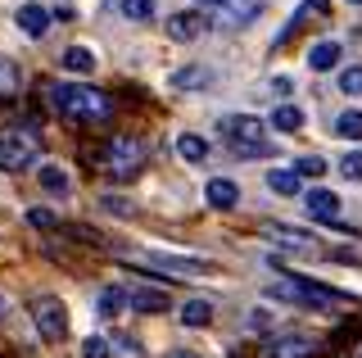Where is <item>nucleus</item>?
<instances>
[{"mask_svg": "<svg viewBox=\"0 0 362 358\" xmlns=\"http://www.w3.org/2000/svg\"><path fill=\"white\" fill-rule=\"evenodd\" d=\"M154 267H163V272H177V277H199V272H213L209 259H186V254H154L150 259Z\"/></svg>", "mask_w": 362, "mask_h": 358, "instance_id": "4468645a", "label": "nucleus"}, {"mask_svg": "<svg viewBox=\"0 0 362 358\" xmlns=\"http://www.w3.org/2000/svg\"><path fill=\"white\" fill-rule=\"evenodd\" d=\"M109 350H118L122 358H141V340H132V335H118V340H109Z\"/></svg>", "mask_w": 362, "mask_h": 358, "instance_id": "f704fd0d", "label": "nucleus"}, {"mask_svg": "<svg viewBox=\"0 0 362 358\" xmlns=\"http://www.w3.org/2000/svg\"><path fill=\"white\" fill-rule=\"evenodd\" d=\"M100 204H105L113 218H132V214H136V209H132V204H127V200H122V195H105V200H100Z\"/></svg>", "mask_w": 362, "mask_h": 358, "instance_id": "72a5a7b5", "label": "nucleus"}, {"mask_svg": "<svg viewBox=\"0 0 362 358\" xmlns=\"http://www.w3.org/2000/svg\"><path fill=\"white\" fill-rule=\"evenodd\" d=\"M163 358H199V354H195V350H168Z\"/></svg>", "mask_w": 362, "mask_h": 358, "instance_id": "58836bf2", "label": "nucleus"}, {"mask_svg": "<svg viewBox=\"0 0 362 358\" xmlns=\"http://www.w3.org/2000/svg\"><path fill=\"white\" fill-rule=\"evenodd\" d=\"M335 137H344V141H362V109H344V114L335 118Z\"/></svg>", "mask_w": 362, "mask_h": 358, "instance_id": "bb28decb", "label": "nucleus"}, {"mask_svg": "<svg viewBox=\"0 0 362 358\" xmlns=\"http://www.w3.org/2000/svg\"><path fill=\"white\" fill-rule=\"evenodd\" d=\"M145 141L141 137H109L105 150H100V173L109 177V182H132L136 173L145 168Z\"/></svg>", "mask_w": 362, "mask_h": 358, "instance_id": "7ed1b4c3", "label": "nucleus"}, {"mask_svg": "<svg viewBox=\"0 0 362 358\" xmlns=\"http://www.w3.org/2000/svg\"><path fill=\"white\" fill-rule=\"evenodd\" d=\"M349 5H362V0H349Z\"/></svg>", "mask_w": 362, "mask_h": 358, "instance_id": "79ce46f5", "label": "nucleus"}, {"mask_svg": "<svg viewBox=\"0 0 362 358\" xmlns=\"http://www.w3.org/2000/svg\"><path fill=\"white\" fill-rule=\"evenodd\" d=\"M82 358H113L109 354V335H86V340H82Z\"/></svg>", "mask_w": 362, "mask_h": 358, "instance_id": "7c9ffc66", "label": "nucleus"}, {"mask_svg": "<svg viewBox=\"0 0 362 358\" xmlns=\"http://www.w3.org/2000/svg\"><path fill=\"white\" fill-rule=\"evenodd\" d=\"M204 28H209V18L199 14V9H181V14H168V41H177V46H190V41L204 37Z\"/></svg>", "mask_w": 362, "mask_h": 358, "instance_id": "1a4fd4ad", "label": "nucleus"}, {"mask_svg": "<svg viewBox=\"0 0 362 358\" xmlns=\"http://www.w3.org/2000/svg\"><path fill=\"white\" fill-rule=\"evenodd\" d=\"M32 327H37V335L45 345H59L68 335V304L59 295H41L32 299Z\"/></svg>", "mask_w": 362, "mask_h": 358, "instance_id": "39448f33", "label": "nucleus"}, {"mask_svg": "<svg viewBox=\"0 0 362 358\" xmlns=\"http://www.w3.org/2000/svg\"><path fill=\"white\" fill-rule=\"evenodd\" d=\"M45 100L59 118H73V122H105L113 114L109 96L95 91V86H77V82H54L45 86Z\"/></svg>", "mask_w": 362, "mask_h": 358, "instance_id": "f257e3e1", "label": "nucleus"}, {"mask_svg": "<svg viewBox=\"0 0 362 358\" xmlns=\"http://www.w3.org/2000/svg\"><path fill=\"white\" fill-rule=\"evenodd\" d=\"M322 173H326L322 154H303V159H294V177H299V182H303V177H322Z\"/></svg>", "mask_w": 362, "mask_h": 358, "instance_id": "cd10ccee", "label": "nucleus"}, {"mask_svg": "<svg viewBox=\"0 0 362 358\" xmlns=\"http://www.w3.org/2000/svg\"><path fill=\"white\" fill-rule=\"evenodd\" d=\"M37 182H41L50 195H68V191H73V177H68L64 163H41V168H37Z\"/></svg>", "mask_w": 362, "mask_h": 358, "instance_id": "f3484780", "label": "nucleus"}, {"mask_svg": "<svg viewBox=\"0 0 362 358\" xmlns=\"http://www.w3.org/2000/svg\"><path fill=\"white\" fill-rule=\"evenodd\" d=\"M267 127H276V132H299L303 127V109L299 105H276L272 109V122Z\"/></svg>", "mask_w": 362, "mask_h": 358, "instance_id": "5701e85b", "label": "nucleus"}, {"mask_svg": "<svg viewBox=\"0 0 362 358\" xmlns=\"http://www.w3.org/2000/svg\"><path fill=\"white\" fill-rule=\"evenodd\" d=\"M204 200H209L213 209H235L240 204V186H235L231 177H213V182L204 186Z\"/></svg>", "mask_w": 362, "mask_h": 358, "instance_id": "2eb2a0df", "label": "nucleus"}, {"mask_svg": "<svg viewBox=\"0 0 362 358\" xmlns=\"http://www.w3.org/2000/svg\"><path fill=\"white\" fill-rule=\"evenodd\" d=\"M235 159H263V154H272V141H263V145H240V150H231Z\"/></svg>", "mask_w": 362, "mask_h": 358, "instance_id": "c9c22d12", "label": "nucleus"}, {"mask_svg": "<svg viewBox=\"0 0 362 358\" xmlns=\"http://www.w3.org/2000/svg\"><path fill=\"white\" fill-rule=\"evenodd\" d=\"M59 69L77 73V77L95 73V50H86V46H68V50H64V59H59Z\"/></svg>", "mask_w": 362, "mask_h": 358, "instance_id": "6ab92c4d", "label": "nucleus"}, {"mask_svg": "<svg viewBox=\"0 0 362 358\" xmlns=\"http://www.w3.org/2000/svg\"><path fill=\"white\" fill-rule=\"evenodd\" d=\"M308 9H313V14H326V9H331V0H308Z\"/></svg>", "mask_w": 362, "mask_h": 358, "instance_id": "4c0bfd02", "label": "nucleus"}, {"mask_svg": "<svg viewBox=\"0 0 362 358\" xmlns=\"http://www.w3.org/2000/svg\"><path fill=\"white\" fill-rule=\"evenodd\" d=\"M28 222L41 227V231H50V227H59V214H50V209H28Z\"/></svg>", "mask_w": 362, "mask_h": 358, "instance_id": "473e14b6", "label": "nucleus"}, {"mask_svg": "<svg viewBox=\"0 0 362 358\" xmlns=\"http://www.w3.org/2000/svg\"><path fill=\"white\" fill-rule=\"evenodd\" d=\"M339 177H344V182H362V150H354V154L339 159Z\"/></svg>", "mask_w": 362, "mask_h": 358, "instance_id": "c756f323", "label": "nucleus"}, {"mask_svg": "<svg viewBox=\"0 0 362 358\" xmlns=\"http://www.w3.org/2000/svg\"><path fill=\"white\" fill-rule=\"evenodd\" d=\"M168 86L173 91H204V86H213V69L209 64H181L168 73Z\"/></svg>", "mask_w": 362, "mask_h": 358, "instance_id": "9b49d317", "label": "nucleus"}, {"mask_svg": "<svg viewBox=\"0 0 362 358\" xmlns=\"http://www.w3.org/2000/svg\"><path fill=\"white\" fill-rule=\"evenodd\" d=\"M339 59H344V50H339V41H317V46L308 50V64H313V73H331Z\"/></svg>", "mask_w": 362, "mask_h": 358, "instance_id": "a211bd4d", "label": "nucleus"}, {"mask_svg": "<svg viewBox=\"0 0 362 358\" xmlns=\"http://www.w3.org/2000/svg\"><path fill=\"white\" fill-rule=\"evenodd\" d=\"M118 14L132 18V23H150V18L158 14V5L154 0H118Z\"/></svg>", "mask_w": 362, "mask_h": 358, "instance_id": "a878e982", "label": "nucleus"}, {"mask_svg": "<svg viewBox=\"0 0 362 358\" xmlns=\"http://www.w3.org/2000/svg\"><path fill=\"white\" fill-rule=\"evenodd\" d=\"M303 209H308V218H317V222H335L339 218V195L326 191V186H313V191L303 195Z\"/></svg>", "mask_w": 362, "mask_h": 358, "instance_id": "ddd939ff", "label": "nucleus"}, {"mask_svg": "<svg viewBox=\"0 0 362 358\" xmlns=\"http://www.w3.org/2000/svg\"><path fill=\"white\" fill-rule=\"evenodd\" d=\"M354 358H362V350H358V354H354Z\"/></svg>", "mask_w": 362, "mask_h": 358, "instance_id": "37998d69", "label": "nucleus"}, {"mask_svg": "<svg viewBox=\"0 0 362 358\" xmlns=\"http://www.w3.org/2000/svg\"><path fill=\"white\" fill-rule=\"evenodd\" d=\"M263 9H267V0H222V5H218V28L240 32V28L254 23Z\"/></svg>", "mask_w": 362, "mask_h": 358, "instance_id": "6e6552de", "label": "nucleus"}, {"mask_svg": "<svg viewBox=\"0 0 362 358\" xmlns=\"http://www.w3.org/2000/svg\"><path fill=\"white\" fill-rule=\"evenodd\" d=\"M195 5H222V0H195Z\"/></svg>", "mask_w": 362, "mask_h": 358, "instance_id": "a19ab883", "label": "nucleus"}, {"mask_svg": "<svg viewBox=\"0 0 362 358\" xmlns=\"http://www.w3.org/2000/svg\"><path fill=\"white\" fill-rule=\"evenodd\" d=\"M313 354H317V340L303 331H272L263 350H258V358H313Z\"/></svg>", "mask_w": 362, "mask_h": 358, "instance_id": "0eeeda50", "label": "nucleus"}, {"mask_svg": "<svg viewBox=\"0 0 362 358\" xmlns=\"http://www.w3.org/2000/svg\"><path fill=\"white\" fill-rule=\"evenodd\" d=\"M272 91H276V96H290V77H272Z\"/></svg>", "mask_w": 362, "mask_h": 358, "instance_id": "e433bc0d", "label": "nucleus"}, {"mask_svg": "<svg viewBox=\"0 0 362 358\" xmlns=\"http://www.w3.org/2000/svg\"><path fill=\"white\" fill-rule=\"evenodd\" d=\"M18 91V73H14V64L0 54V96H14Z\"/></svg>", "mask_w": 362, "mask_h": 358, "instance_id": "2f4dec72", "label": "nucleus"}, {"mask_svg": "<svg viewBox=\"0 0 362 358\" xmlns=\"http://www.w3.org/2000/svg\"><path fill=\"white\" fill-rule=\"evenodd\" d=\"M339 91H344V96H362V69H358V64H349V69L339 73Z\"/></svg>", "mask_w": 362, "mask_h": 358, "instance_id": "c85d7f7f", "label": "nucleus"}, {"mask_svg": "<svg viewBox=\"0 0 362 358\" xmlns=\"http://www.w3.org/2000/svg\"><path fill=\"white\" fill-rule=\"evenodd\" d=\"M41 154L37 127H5L0 132V173H28Z\"/></svg>", "mask_w": 362, "mask_h": 358, "instance_id": "20e7f679", "label": "nucleus"}, {"mask_svg": "<svg viewBox=\"0 0 362 358\" xmlns=\"http://www.w3.org/2000/svg\"><path fill=\"white\" fill-rule=\"evenodd\" d=\"M122 308H127V313H168V290H154V286H136V290H127V299H122Z\"/></svg>", "mask_w": 362, "mask_h": 358, "instance_id": "f8f14e48", "label": "nucleus"}, {"mask_svg": "<svg viewBox=\"0 0 362 358\" xmlns=\"http://www.w3.org/2000/svg\"><path fill=\"white\" fill-rule=\"evenodd\" d=\"M267 299H281V304H299V308H339V304H354L349 295H335L326 286H313L308 277H281V282L267 286Z\"/></svg>", "mask_w": 362, "mask_h": 358, "instance_id": "f03ea898", "label": "nucleus"}, {"mask_svg": "<svg viewBox=\"0 0 362 358\" xmlns=\"http://www.w3.org/2000/svg\"><path fill=\"white\" fill-rule=\"evenodd\" d=\"M122 299H127V290H122V286H105L95 295V318H118V313H122Z\"/></svg>", "mask_w": 362, "mask_h": 358, "instance_id": "4be33fe9", "label": "nucleus"}, {"mask_svg": "<svg viewBox=\"0 0 362 358\" xmlns=\"http://www.w3.org/2000/svg\"><path fill=\"white\" fill-rule=\"evenodd\" d=\"M245 331H254V335H267V331H276V313H272L267 304H254L245 313Z\"/></svg>", "mask_w": 362, "mask_h": 358, "instance_id": "b1692460", "label": "nucleus"}, {"mask_svg": "<svg viewBox=\"0 0 362 358\" xmlns=\"http://www.w3.org/2000/svg\"><path fill=\"white\" fill-rule=\"evenodd\" d=\"M5 313H9V299H5V295H0V322H5Z\"/></svg>", "mask_w": 362, "mask_h": 358, "instance_id": "ea45409f", "label": "nucleus"}, {"mask_svg": "<svg viewBox=\"0 0 362 358\" xmlns=\"http://www.w3.org/2000/svg\"><path fill=\"white\" fill-rule=\"evenodd\" d=\"M213 322V299H186V304H181V327H209Z\"/></svg>", "mask_w": 362, "mask_h": 358, "instance_id": "aec40b11", "label": "nucleus"}, {"mask_svg": "<svg viewBox=\"0 0 362 358\" xmlns=\"http://www.w3.org/2000/svg\"><path fill=\"white\" fill-rule=\"evenodd\" d=\"M177 154L186 163H204V159H209V141L195 137V132H181V137H177Z\"/></svg>", "mask_w": 362, "mask_h": 358, "instance_id": "412c9836", "label": "nucleus"}, {"mask_svg": "<svg viewBox=\"0 0 362 358\" xmlns=\"http://www.w3.org/2000/svg\"><path fill=\"white\" fill-rule=\"evenodd\" d=\"M263 236L276 245V250H294V254H303V250H313L317 236L313 231H299V227H286V222H263Z\"/></svg>", "mask_w": 362, "mask_h": 358, "instance_id": "9d476101", "label": "nucleus"}, {"mask_svg": "<svg viewBox=\"0 0 362 358\" xmlns=\"http://www.w3.org/2000/svg\"><path fill=\"white\" fill-rule=\"evenodd\" d=\"M218 137H226L231 150H240V145H263L267 141V122L254 118V114H226L218 122Z\"/></svg>", "mask_w": 362, "mask_h": 358, "instance_id": "423d86ee", "label": "nucleus"}, {"mask_svg": "<svg viewBox=\"0 0 362 358\" xmlns=\"http://www.w3.org/2000/svg\"><path fill=\"white\" fill-rule=\"evenodd\" d=\"M18 28H23V37L41 41L45 32H50V9H45V5H23L18 9Z\"/></svg>", "mask_w": 362, "mask_h": 358, "instance_id": "dca6fc26", "label": "nucleus"}, {"mask_svg": "<svg viewBox=\"0 0 362 358\" xmlns=\"http://www.w3.org/2000/svg\"><path fill=\"white\" fill-rule=\"evenodd\" d=\"M299 177H294V168H272L267 173V191H276V195H299Z\"/></svg>", "mask_w": 362, "mask_h": 358, "instance_id": "393cba45", "label": "nucleus"}]
</instances>
